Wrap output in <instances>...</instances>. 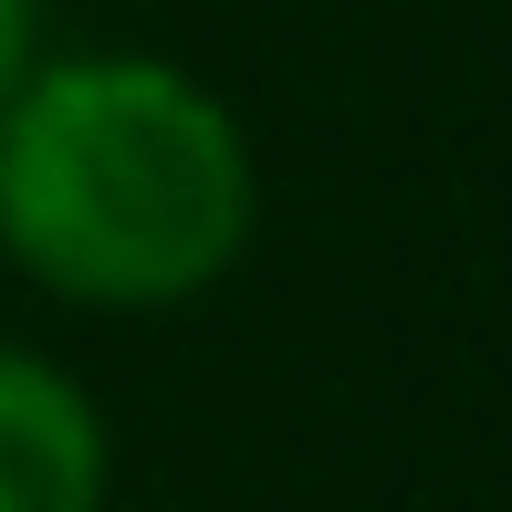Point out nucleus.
Returning <instances> with one entry per match:
<instances>
[{"label": "nucleus", "mask_w": 512, "mask_h": 512, "mask_svg": "<svg viewBox=\"0 0 512 512\" xmlns=\"http://www.w3.org/2000/svg\"><path fill=\"white\" fill-rule=\"evenodd\" d=\"M42 53H53V42H42V0H0V105L21 95V74H32Z\"/></svg>", "instance_id": "7ed1b4c3"}, {"label": "nucleus", "mask_w": 512, "mask_h": 512, "mask_svg": "<svg viewBox=\"0 0 512 512\" xmlns=\"http://www.w3.org/2000/svg\"><path fill=\"white\" fill-rule=\"evenodd\" d=\"M262 230L241 105L168 53H42L0 105V262L74 314H178Z\"/></svg>", "instance_id": "f257e3e1"}, {"label": "nucleus", "mask_w": 512, "mask_h": 512, "mask_svg": "<svg viewBox=\"0 0 512 512\" xmlns=\"http://www.w3.org/2000/svg\"><path fill=\"white\" fill-rule=\"evenodd\" d=\"M115 429L74 366L0 345V512H105Z\"/></svg>", "instance_id": "f03ea898"}]
</instances>
